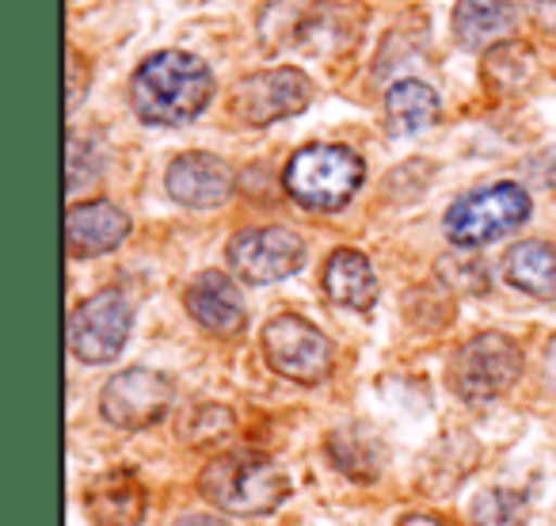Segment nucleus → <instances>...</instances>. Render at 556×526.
Masks as SVG:
<instances>
[{"label": "nucleus", "instance_id": "17", "mask_svg": "<svg viewBox=\"0 0 556 526\" xmlns=\"http://www.w3.org/2000/svg\"><path fill=\"white\" fill-rule=\"evenodd\" d=\"M386 118L389 134H396V138L419 134L439 123V96L424 80H396L386 92Z\"/></svg>", "mask_w": 556, "mask_h": 526}, {"label": "nucleus", "instance_id": "21", "mask_svg": "<svg viewBox=\"0 0 556 526\" xmlns=\"http://www.w3.org/2000/svg\"><path fill=\"white\" fill-rule=\"evenodd\" d=\"M472 526H526V496L510 488H492V492L472 500Z\"/></svg>", "mask_w": 556, "mask_h": 526}, {"label": "nucleus", "instance_id": "8", "mask_svg": "<svg viewBox=\"0 0 556 526\" xmlns=\"http://www.w3.org/2000/svg\"><path fill=\"white\" fill-rule=\"evenodd\" d=\"M305 263V240L294 229L282 225H263V229H244L229 240V267L252 287L290 279Z\"/></svg>", "mask_w": 556, "mask_h": 526}, {"label": "nucleus", "instance_id": "19", "mask_svg": "<svg viewBox=\"0 0 556 526\" xmlns=\"http://www.w3.org/2000/svg\"><path fill=\"white\" fill-rule=\"evenodd\" d=\"M533 73H538V58H533V50L518 39L500 42V47H492L484 54V85L500 96L522 92V88L533 80Z\"/></svg>", "mask_w": 556, "mask_h": 526}, {"label": "nucleus", "instance_id": "18", "mask_svg": "<svg viewBox=\"0 0 556 526\" xmlns=\"http://www.w3.org/2000/svg\"><path fill=\"white\" fill-rule=\"evenodd\" d=\"M507 279L530 298H556V248L545 240H522L507 252Z\"/></svg>", "mask_w": 556, "mask_h": 526}, {"label": "nucleus", "instance_id": "10", "mask_svg": "<svg viewBox=\"0 0 556 526\" xmlns=\"http://www.w3.org/2000/svg\"><path fill=\"white\" fill-rule=\"evenodd\" d=\"M313 85L302 70L294 65H278V70H263L252 73L237 85L232 96V111L237 118H244L248 126H267L278 118H290L298 111L309 108Z\"/></svg>", "mask_w": 556, "mask_h": 526}, {"label": "nucleus", "instance_id": "22", "mask_svg": "<svg viewBox=\"0 0 556 526\" xmlns=\"http://www.w3.org/2000/svg\"><path fill=\"white\" fill-rule=\"evenodd\" d=\"M526 12H530L538 32L556 35V0H526Z\"/></svg>", "mask_w": 556, "mask_h": 526}, {"label": "nucleus", "instance_id": "23", "mask_svg": "<svg viewBox=\"0 0 556 526\" xmlns=\"http://www.w3.org/2000/svg\"><path fill=\"white\" fill-rule=\"evenodd\" d=\"M176 526H229V523H222V518H214V515H187V518H179Z\"/></svg>", "mask_w": 556, "mask_h": 526}, {"label": "nucleus", "instance_id": "4", "mask_svg": "<svg viewBox=\"0 0 556 526\" xmlns=\"http://www.w3.org/2000/svg\"><path fill=\"white\" fill-rule=\"evenodd\" d=\"M526 217H530V195L518 184L477 187L446 210V237L457 248H480L515 233Z\"/></svg>", "mask_w": 556, "mask_h": 526}, {"label": "nucleus", "instance_id": "6", "mask_svg": "<svg viewBox=\"0 0 556 526\" xmlns=\"http://www.w3.org/2000/svg\"><path fill=\"white\" fill-rule=\"evenodd\" d=\"M263 355L282 378L302 381V386H317L332 374V343L317 325H309L298 313H282V317L267 321Z\"/></svg>", "mask_w": 556, "mask_h": 526}, {"label": "nucleus", "instance_id": "7", "mask_svg": "<svg viewBox=\"0 0 556 526\" xmlns=\"http://www.w3.org/2000/svg\"><path fill=\"white\" fill-rule=\"evenodd\" d=\"M134 310L123 290H100L70 317V348L80 363H111L130 340Z\"/></svg>", "mask_w": 556, "mask_h": 526}, {"label": "nucleus", "instance_id": "13", "mask_svg": "<svg viewBox=\"0 0 556 526\" xmlns=\"http://www.w3.org/2000/svg\"><path fill=\"white\" fill-rule=\"evenodd\" d=\"M184 305H187V313L206 328V333L222 336V340L240 336L248 325L240 290L232 287V279H225L222 272H202L199 279L187 287Z\"/></svg>", "mask_w": 556, "mask_h": 526}, {"label": "nucleus", "instance_id": "15", "mask_svg": "<svg viewBox=\"0 0 556 526\" xmlns=\"http://www.w3.org/2000/svg\"><path fill=\"white\" fill-rule=\"evenodd\" d=\"M518 9L510 0H457L454 9V39L465 50H492L507 42L515 32Z\"/></svg>", "mask_w": 556, "mask_h": 526}, {"label": "nucleus", "instance_id": "1", "mask_svg": "<svg viewBox=\"0 0 556 526\" xmlns=\"http://www.w3.org/2000/svg\"><path fill=\"white\" fill-rule=\"evenodd\" d=\"M214 77L206 62L184 50H161L146 58L130 77V103L149 126H184L206 111Z\"/></svg>", "mask_w": 556, "mask_h": 526}, {"label": "nucleus", "instance_id": "5", "mask_svg": "<svg viewBox=\"0 0 556 526\" xmlns=\"http://www.w3.org/2000/svg\"><path fill=\"white\" fill-rule=\"evenodd\" d=\"M522 374V351L500 333L472 336L454 359L450 386L465 404H488L500 393H507Z\"/></svg>", "mask_w": 556, "mask_h": 526}, {"label": "nucleus", "instance_id": "24", "mask_svg": "<svg viewBox=\"0 0 556 526\" xmlns=\"http://www.w3.org/2000/svg\"><path fill=\"white\" fill-rule=\"evenodd\" d=\"M396 526H442L439 518H431V515H408V518H401Z\"/></svg>", "mask_w": 556, "mask_h": 526}, {"label": "nucleus", "instance_id": "16", "mask_svg": "<svg viewBox=\"0 0 556 526\" xmlns=\"http://www.w3.org/2000/svg\"><path fill=\"white\" fill-rule=\"evenodd\" d=\"M325 290L336 305L348 310H374L378 302V275H374L370 260L355 248H340L328 255L325 263Z\"/></svg>", "mask_w": 556, "mask_h": 526}, {"label": "nucleus", "instance_id": "20", "mask_svg": "<svg viewBox=\"0 0 556 526\" xmlns=\"http://www.w3.org/2000/svg\"><path fill=\"white\" fill-rule=\"evenodd\" d=\"M328 450H332L336 465H340L343 473H351L355 480H374V477H378L381 450H378V442H374L370 435L348 427V431H336L332 439H328Z\"/></svg>", "mask_w": 556, "mask_h": 526}, {"label": "nucleus", "instance_id": "2", "mask_svg": "<svg viewBox=\"0 0 556 526\" xmlns=\"http://www.w3.org/2000/svg\"><path fill=\"white\" fill-rule=\"evenodd\" d=\"M199 488L210 503H217L222 511H232V515H267L290 492L282 469L275 462H267V458L248 454V450L206 462Z\"/></svg>", "mask_w": 556, "mask_h": 526}, {"label": "nucleus", "instance_id": "3", "mask_svg": "<svg viewBox=\"0 0 556 526\" xmlns=\"http://www.w3.org/2000/svg\"><path fill=\"white\" fill-rule=\"evenodd\" d=\"M366 179V164L348 146H305L290 156L282 187L305 210H340L355 199Z\"/></svg>", "mask_w": 556, "mask_h": 526}, {"label": "nucleus", "instance_id": "12", "mask_svg": "<svg viewBox=\"0 0 556 526\" xmlns=\"http://www.w3.org/2000/svg\"><path fill=\"white\" fill-rule=\"evenodd\" d=\"M126 233H130V217L108 199L77 202L65 214V245H70V255H77V260L115 252L126 240Z\"/></svg>", "mask_w": 556, "mask_h": 526}, {"label": "nucleus", "instance_id": "9", "mask_svg": "<svg viewBox=\"0 0 556 526\" xmlns=\"http://www.w3.org/2000/svg\"><path fill=\"white\" fill-rule=\"evenodd\" d=\"M172 381L146 366L123 371L103 386L100 409L108 424L123 427V431H146V427L161 424L172 409Z\"/></svg>", "mask_w": 556, "mask_h": 526}, {"label": "nucleus", "instance_id": "14", "mask_svg": "<svg viewBox=\"0 0 556 526\" xmlns=\"http://www.w3.org/2000/svg\"><path fill=\"white\" fill-rule=\"evenodd\" d=\"M85 508L100 526H138L146 518V488L130 469H111L88 485Z\"/></svg>", "mask_w": 556, "mask_h": 526}, {"label": "nucleus", "instance_id": "11", "mask_svg": "<svg viewBox=\"0 0 556 526\" xmlns=\"http://www.w3.org/2000/svg\"><path fill=\"white\" fill-rule=\"evenodd\" d=\"M164 187L176 202L191 210H214L229 202L232 195V168L214 153H184L168 164Z\"/></svg>", "mask_w": 556, "mask_h": 526}]
</instances>
